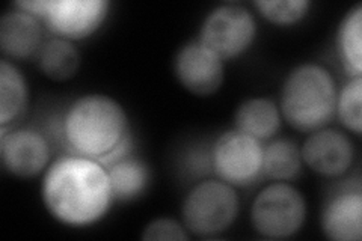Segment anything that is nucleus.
<instances>
[{
  "instance_id": "obj_1",
  "label": "nucleus",
  "mask_w": 362,
  "mask_h": 241,
  "mask_svg": "<svg viewBox=\"0 0 362 241\" xmlns=\"http://www.w3.org/2000/svg\"><path fill=\"white\" fill-rule=\"evenodd\" d=\"M41 196L52 217L73 228L100 222L115 201L106 167L76 154L54 160L45 169Z\"/></svg>"
},
{
  "instance_id": "obj_2",
  "label": "nucleus",
  "mask_w": 362,
  "mask_h": 241,
  "mask_svg": "<svg viewBox=\"0 0 362 241\" xmlns=\"http://www.w3.org/2000/svg\"><path fill=\"white\" fill-rule=\"evenodd\" d=\"M62 134L73 154L98 162L130 136L129 118L112 97L86 94L65 112Z\"/></svg>"
},
{
  "instance_id": "obj_3",
  "label": "nucleus",
  "mask_w": 362,
  "mask_h": 241,
  "mask_svg": "<svg viewBox=\"0 0 362 241\" xmlns=\"http://www.w3.org/2000/svg\"><path fill=\"white\" fill-rule=\"evenodd\" d=\"M337 85L327 68L300 64L287 74L281 89V117L294 130L313 133L329 124L337 109Z\"/></svg>"
},
{
  "instance_id": "obj_4",
  "label": "nucleus",
  "mask_w": 362,
  "mask_h": 241,
  "mask_svg": "<svg viewBox=\"0 0 362 241\" xmlns=\"http://www.w3.org/2000/svg\"><path fill=\"white\" fill-rule=\"evenodd\" d=\"M239 196L221 180L202 181L192 189L181 206L183 225L195 237H216L230 229L239 216Z\"/></svg>"
},
{
  "instance_id": "obj_5",
  "label": "nucleus",
  "mask_w": 362,
  "mask_h": 241,
  "mask_svg": "<svg viewBox=\"0 0 362 241\" xmlns=\"http://www.w3.org/2000/svg\"><path fill=\"white\" fill-rule=\"evenodd\" d=\"M110 4L106 0H20L16 8L42 20L58 38L85 40L103 26Z\"/></svg>"
},
{
  "instance_id": "obj_6",
  "label": "nucleus",
  "mask_w": 362,
  "mask_h": 241,
  "mask_svg": "<svg viewBox=\"0 0 362 241\" xmlns=\"http://www.w3.org/2000/svg\"><path fill=\"white\" fill-rule=\"evenodd\" d=\"M307 221V201L288 182L276 181L259 192L251 206L255 231L266 238L284 240L296 235Z\"/></svg>"
},
{
  "instance_id": "obj_7",
  "label": "nucleus",
  "mask_w": 362,
  "mask_h": 241,
  "mask_svg": "<svg viewBox=\"0 0 362 241\" xmlns=\"http://www.w3.org/2000/svg\"><path fill=\"white\" fill-rule=\"evenodd\" d=\"M257 37L254 14L242 5H221L211 9L199 29V42L222 61L245 54Z\"/></svg>"
},
{
  "instance_id": "obj_8",
  "label": "nucleus",
  "mask_w": 362,
  "mask_h": 241,
  "mask_svg": "<svg viewBox=\"0 0 362 241\" xmlns=\"http://www.w3.org/2000/svg\"><path fill=\"white\" fill-rule=\"evenodd\" d=\"M210 160L214 174L234 189L252 186L263 175L262 142L235 129L218 137Z\"/></svg>"
},
{
  "instance_id": "obj_9",
  "label": "nucleus",
  "mask_w": 362,
  "mask_h": 241,
  "mask_svg": "<svg viewBox=\"0 0 362 241\" xmlns=\"http://www.w3.org/2000/svg\"><path fill=\"white\" fill-rule=\"evenodd\" d=\"M178 83L197 97H210L222 88L225 61L199 41L185 44L174 57Z\"/></svg>"
},
{
  "instance_id": "obj_10",
  "label": "nucleus",
  "mask_w": 362,
  "mask_h": 241,
  "mask_svg": "<svg viewBox=\"0 0 362 241\" xmlns=\"http://www.w3.org/2000/svg\"><path fill=\"white\" fill-rule=\"evenodd\" d=\"M300 154L302 162L315 174L338 178L352 167L356 151L346 133L323 127L310 133L300 148Z\"/></svg>"
},
{
  "instance_id": "obj_11",
  "label": "nucleus",
  "mask_w": 362,
  "mask_h": 241,
  "mask_svg": "<svg viewBox=\"0 0 362 241\" xmlns=\"http://www.w3.org/2000/svg\"><path fill=\"white\" fill-rule=\"evenodd\" d=\"M0 158L6 172L17 178H33L45 172L50 162V146L33 129H17L0 134Z\"/></svg>"
},
{
  "instance_id": "obj_12",
  "label": "nucleus",
  "mask_w": 362,
  "mask_h": 241,
  "mask_svg": "<svg viewBox=\"0 0 362 241\" xmlns=\"http://www.w3.org/2000/svg\"><path fill=\"white\" fill-rule=\"evenodd\" d=\"M323 234L334 241H361L362 238V192L359 187L334 194L322 211Z\"/></svg>"
},
{
  "instance_id": "obj_13",
  "label": "nucleus",
  "mask_w": 362,
  "mask_h": 241,
  "mask_svg": "<svg viewBox=\"0 0 362 241\" xmlns=\"http://www.w3.org/2000/svg\"><path fill=\"white\" fill-rule=\"evenodd\" d=\"M42 47V28L37 17L16 8L0 20V49L9 59H29Z\"/></svg>"
},
{
  "instance_id": "obj_14",
  "label": "nucleus",
  "mask_w": 362,
  "mask_h": 241,
  "mask_svg": "<svg viewBox=\"0 0 362 241\" xmlns=\"http://www.w3.org/2000/svg\"><path fill=\"white\" fill-rule=\"evenodd\" d=\"M235 130L257 141H269L281 129V110L274 101L264 97L245 100L234 114Z\"/></svg>"
},
{
  "instance_id": "obj_15",
  "label": "nucleus",
  "mask_w": 362,
  "mask_h": 241,
  "mask_svg": "<svg viewBox=\"0 0 362 241\" xmlns=\"http://www.w3.org/2000/svg\"><path fill=\"white\" fill-rule=\"evenodd\" d=\"M29 105V86L14 62L0 61V127L17 121Z\"/></svg>"
},
{
  "instance_id": "obj_16",
  "label": "nucleus",
  "mask_w": 362,
  "mask_h": 241,
  "mask_svg": "<svg viewBox=\"0 0 362 241\" xmlns=\"http://www.w3.org/2000/svg\"><path fill=\"white\" fill-rule=\"evenodd\" d=\"M337 53L350 77L362 74V5L347 11L337 30Z\"/></svg>"
},
{
  "instance_id": "obj_17",
  "label": "nucleus",
  "mask_w": 362,
  "mask_h": 241,
  "mask_svg": "<svg viewBox=\"0 0 362 241\" xmlns=\"http://www.w3.org/2000/svg\"><path fill=\"white\" fill-rule=\"evenodd\" d=\"M106 170L115 201H134L150 184V169L138 158L126 157L107 166Z\"/></svg>"
},
{
  "instance_id": "obj_18",
  "label": "nucleus",
  "mask_w": 362,
  "mask_h": 241,
  "mask_svg": "<svg viewBox=\"0 0 362 241\" xmlns=\"http://www.w3.org/2000/svg\"><path fill=\"white\" fill-rule=\"evenodd\" d=\"M40 70L54 82H64L77 74L81 66V53L73 44L64 38H53L42 44L38 53Z\"/></svg>"
},
{
  "instance_id": "obj_19",
  "label": "nucleus",
  "mask_w": 362,
  "mask_h": 241,
  "mask_svg": "<svg viewBox=\"0 0 362 241\" xmlns=\"http://www.w3.org/2000/svg\"><path fill=\"white\" fill-rule=\"evenodd\" d=\"M300 148L290 139L272 141L263 148V175L274 181H291L302 170Z\"/></svg>"
},
{
  "instance_id": "obj_20",
  "label": "nucleus",
  "mask_w": 362,
  "mask_h": 241,
  "mask_svg": "<svg viewBox=\"0 0 362 241\" xmlns=\"http://www.w3.org/2000/svg\"><path fill=\"white\" fill-rule=\"evenodd\" d=\"M362 76L350 77L349 82L339 90L337 95V109L338 119L343 127L352 131L356 136H361L362 131Z\"/></svg>"
},
{
  "instance_id": "obj_21",
  "label": "nucleus",
  "mask_w": 362,
  "mask_h": 241,
  "mask_svg": "<svg viewBox=\"0 0 362 241\" xmlns=\"http://www.w3.org/2000/svg\"><path fill=\"white\" fill-rule=\"evenodd\" d=\"M267 21L276 26H291L308 16V0H257L254 4Z\"/></svg>"
},
{
  "instance_id": "obj_22",
  "label": "nucleus",
  "mask_w": 362,
  "mask_h": 241,
  "mask_svg": "<svg viewBox=\"0 0 362 241\" xmlns=\"http://www.w3.org/2000/svg\"><path fill=\"white\" fill-rule=\"evenodd\" d=\"M145 241H187L190 237L185 225H180L174 219H154L144 228L141 235Z\"/></svg>"
}]
</instances>
